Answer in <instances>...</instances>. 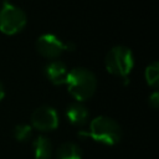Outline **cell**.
<instances>
[{
    "label": "cell",
    "mask_w": 159,
    "mask_h": 159,
    "mask_svg": "<svg viewBox=\"0 0 159 159\" xmlns=\"http://www.w3.org/2000/svg\"><path fill=\"white\" fill-rule=\"evenodd\" d=\"M75 45L72 42H63L57 35L46 32L37 37L36 50L40 55L47 58H56L65 50H73Z\"/></svg>",
    "instance_id": "obj_5"
},
{
    "label": "cell",
    "mask_w": 159,
    "mask_h": 159,
    "mask_svg": "<svg viewBox=\"0 0 159 159\" xmlns=\"http://www.w3.org/2000/svg\"><path fill=\"white\" fill-rule=\"evenodd\" d=\"M43 72L46 75V77L55 84H62L66 83V78L68 75V70L67 66L60 61V60H52L48 61L45 67H43Z\"/></svg>",
    "instance_id": "obj_7"
},
{
    "label": "cell",
    "mask_w": 159,
    "mask_h": 159,
    "mask_svg": "<svg viewBox=\"0 0 159 159\" xmlns=\"http://www.w3.org/2000/svg\"><path fill=\"white\" fill-rule=\"evenodd\" d=\"M149 104L154 108V109H157L158 108V106H159V93H158V91H154L150 96H149Z\"/></svg>",
    "instance_id": "obj_13"
},
{
    "label": "cell",
    "mask_w": 159,
    "mask_h": 159,
    "mask_svg": "<svg viewBox=\"0 0 159 159\" xmlns=\"http://www.w3.org/2000/svg\"><path fill=\"white\" fill-rule=\"evenodd\" d=\"M144 77L149 86L155 87L158 84V82H159V63H158V61H153L145 67Z\"/></svg>",
    "instance_id": "obj_11"
},
{
    "label": "cell",
    "mask_w": 159,
    "mask_h": 159,
    "mask_svg": "<svg viewBox=\"0 0 159 159\" xmlns=\"http://www.w3.org/2000/svg\"><path fill=\"white\" fill-rule=\"evenodd\" d=\"M104 65L109 73L124 78L134 66L133 52L124 45H116L106 53Z\"/></svg>",
    "instance_id": "obj_2"
},
{
    "label": "cell",
    "mask_w": 159,
    "mask_h": 159,
    "mask_svg": "<svg viewBox=\"0 0 159 159\" xmlns=\"http://www.w3.org/2000/svg\"><path fill=\"white\" fill-rule=\"evenodd\" d=\"M88 135L106 145H114L120 140L122 129L113 118L98 116L91 120Z\"/></svg>",
    "instance_id": "obj_3"
},
{
    "label": "cell",
    "mask_w": 159,
    "mask_h": 159,
    "mask_svg": "<svg viewBox=\"0 0 159 159\" xmlns=\"http://www.w3.org/2000/svg\"><path fill=\"white\" fill-rule=\"evenodd\" d=\"M27 22L26 12L11 2L10 0H4L0 7V31L6 35H14L21 31Z\"/></svg>",
    "instance_id": "obj_4"
},
{
    "label": "cell",
    "mask_w": 159,
    "mask_h": 159,
    "mask_svg": "<svg viewBox=\"0 0 159 159\" xmlns=\"http://www.w3.org/2000/svg\"><path fill=\"white\" fill-rule=\"evenodd\" d=\"M31 124L41 132L53 130L58 125L57 111L51 106H40L31 114Z\"/></svg>",
    "instance_id": "obj_6"
},
{
    "label": "cell",
    "mask_w": 159,
    "mask_h": 159,
    "mask_svg": "<svg viewBox=\"0 0 159 159\" xmlns=\"http://www.w3.org/2000/svg\"><path fill=\"white\" fill-rule=\"evenodd\" d=\"M66 84L68 92L77 102H82L93 96L97 87L96 75L86 67H75L68 71Z\"/></svg>",
    "instance_id": "obj_1"
},
{
    "label": "cell",
    "mask_w": 159,
    "mask_h": 159,
    "mask_svg": "<svg viewBox=\"0 0 159 159\" xmlns=\"http://www.w3.org/2000/svg\"><path fill=\"white\" fill-rule=\"evenodd\" d=\"M35 159H50L52 154V145L47 137L39 135L34 140Z\"/></svg>",
    "instance_id": "obj_9"
},
{
    "label": "cell",
    "mask_w": 159,
    "mask_h": 159,
    "mask_svg": "<svg viewBox=\"0 0 159 159\" xmlns=\"http://www.w3.org/2000/svg\"><path fill=\"white\" fill-rule=\"evenodd\" d=\"M57 159H82V149L72 142H66L57 149Z\"/></svg>",
    "instance_id": "obj_10"
},
{
    "label": "cell",
    "mask_w": 159,
    "mask_h": 159,
    "mask_svg": "<svg viewBox=\"0 0 159 159\" xmlns=\"http://www.w3.org/2000/svg\"><path fill=\"white\" fill-rule=\"evenodd\" d=\"M4 96H5V88H4V84L0 82V101L4 98Z\"/></svg>",
    "instance_id": "obj_14"
},
{
    "label": "cell",
    "mask_w": 159,
    "mask_h": 159,
    "mask_svg": "<svg viewBox=\"0 0 159 159\" xmlns=\"http://www.w3.org/2000/svg\"><path fill=\"white\" fill-rule=\"evenodd\" d=\"M66 117L73 125H82L88 120L89 112L81 102H73L66 108Z\"/></svg>",
    "instance_id": "obj_8"
},
{
    "label": "cell",
    "mask_w": 159,
    "mask_h": 159,
    "mask_svg": "<svg viewBox=\"0 0 159 159\" xmlns=\"http://www.w3.org/2000/svg\"><path fill=\"white\" fill-rule=\"evenodd\" d=\"M32 135V127L26 123H20L14 128V137L19 142H27Z\"/></svg>",
    "instance_id": "obj_12"
}]
</instances>
